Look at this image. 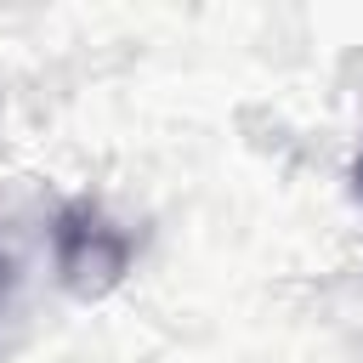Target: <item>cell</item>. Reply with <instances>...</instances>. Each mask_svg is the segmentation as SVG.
Wrapping results in <instances>:
<instances>
[{
  "label": "cell",
  "instance_id": "obj_1",
  "mask_svg": "<svg viewBox=\"0 0 363 363\" xmlns=\"http://www.w3.org/2000/svg\"><path fill=\"white\" fill-rule=\"evenodd\" d=\"M51 261H57V272H62L68 289L96 295V289H108V284L125 278V267H130V238H125V227H113L91 199H74V204H62L57 221H51Z\"/></svg>",
  "mask_w": 363,
  "mask_h": 363
},
{
  "label": "cell",
  "instance_id": "obj_2",
  "mask_svg": "<svg viewBox=\"0 0 363 363\" xmlns=\"http://www.w3.org/2000/svg\"><path fill=\"white\" fill-rule=\"evenodd\" d=\"M0 295H6V261H0Z\"/></svg>",
  "mask_w": 363,
  "mask_h": 363
},
{
  "label": "cell",
  "instance_id": "obj_3",
  "mask_svg": "<svg viewBox=\"0 0 363 363\" xmlns=\"http://www.w3.org/2000/svg\"><path fill=\"white\" fill-rule=\"evenodd\" d=\"M357 193H363V159H357Z\"/></svg>",
  "mask_w": 363,
  "mask_h": 363
}]
</instances>
